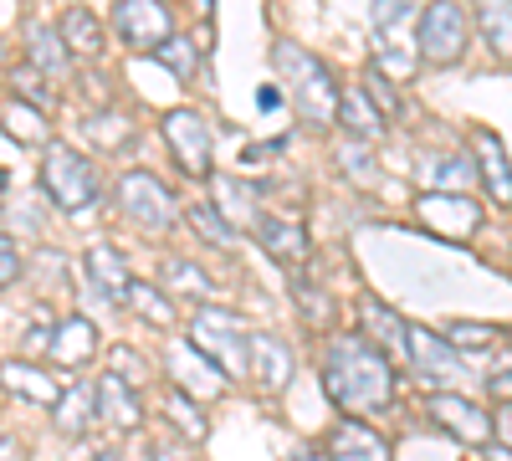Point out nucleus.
<instances>
[{
    "label": "nucleus",
    "mask_w": 512,
    "mask_h": 461,
    "mask_svg": "<svg viewBox=\"0 0 512 461\" xmlns=\"http://www.w3.org/2000/svg\"><path fill=\"white\" fill-rule=\"evenodd\" d=\"M323 390L338 410H349V415L390 410L395 364L379 349H369L359 333H338V339H328V354H323Z\"/></svg>",
    "instance_id": "1"
},
{
    "label": "nucleus",
    "mask_w": 512,
    "mask_h": 461,
    "mask_svg": "<svg viewBox=\"0 0 512 461\" xmlns=\"http://www.w3.org/2000/svg\"><path fill=\"white\" fill-rule=\"evenodd\" d=\"M272 67L282 77V88L292 93V103L303 108L313 123L333 118L338 88H333V72L323 67V57H313L308 47H297V41H277V47H272Z\"/></svg>",
    "instance_id": "2"
},
{
    "label": "nucleus",
    "mask_w": 512,
    "mask_h": 461,
    "mask_svg": "<svg viewBox=\"0 0 512 461\" xmlns=\"http://www.w3.org/2000/svg\"><path fill=\"white\" fill-rule=\"evenodd\" d=\"M41 190H47V200L57 205V211L82 216V211L98 205L103 180H98L88 154H77L72 144H47V154H41Z\"/></svg>",
    "instance_id": "3"
},
{
    "label": "nucleus",
    "mask_w": 512,
    "mask_h": 461,
    "mask_svg": "<svg viewBox=\"0 0 512 461\" xmlns=\"http://www.w3.org/2000/svg\"><path fill=\"white\" fill-rule=\"evenodd\" d=\"M246 323L236 318V313H226V308H200L195 318H190V349L195 354H205L216 369H226V380L231 374H246Z\"/></svg>",
    "instance_id": "4"
},
{
    "label": "nucleus",
    "mask_w": 512,
    "mask_h": 461,
    "mask_svg": "<svg viewBox=\"0 0 512 461\" xmlns=\"http://www.w3.org/2000/svg\"><path fill=\"white\" fill-rule=\"evenodd\" d=\"M118 211L134 221V226H144V231H169V226H175V216H180V205H175V195L164 190L159 175L128 170L118 180Z\"/></svg>",
    "instance_id": "5"
},
{
    "label": "nucleus",
    "mask_w": 512,
    "mask_h": 461,
    "mask_svg": "<svg viewBox=\"0 0 512 461\" xmlns=\"http://www.w3.org/2000/svg\"><path fill=\"white\" fill-rule=\"evenodd\" d=\"M415 47H420V62L431 67H451L461 52H466V6H425L415 16Z\"/></svg>",
    "instance_id": "6"
},
{
    "label": "nucleus",
    "mask_w": 512,
    "mask_h": 461,
    "mask_svg": "<svg viewBox=\"0 0 512 461\" xmlns=\"http://www.w3.org/2000/svg\"><path fill=\"white\" fill-rule=\"evenodd\" d=\"M164 144H169V154L180 159L185 175L210 180V154H216V139H210V129H205L200 113H190V108L164 113Z\"/></svg>",
    "instance_id": "7"
},
{
    "label": "nucleus",
    "mask_w": 512,
    "mask_h": 461,
    "mask_svg": "<svg viewBox=\"0 0 512 461\" xmlns=\"http://www.w3.org/2000/svg\"><path fill=\"white\" fill-rule=\"evenodd\" d=\"M113 31L128 41L134 52H159L175 36V16L159 0H118L113 6Z\"/></svg>",
    "instance_id": "8"
},
{
    "label": "nucleus",
    "mask_w": 512,
    "mask_h": 461,
    "mask_svg": "<svg viewBox=\"0 0 512 461\" xmlns=\"http://www.w3.org/2000/svg\"><path fill=\"white\" fill-rule=\"evenodd\" d=\"M425 415H431L441 431H451L456 441H466V446H487V441H492V415H487L482 405H472L466 395L436 390L431 405H425Z\"/></svg>",
    "instance_id": "9"
},
{
    "label": "nucleus",
    "mask_w": 512,
    "mask_h": 461,
    "mask_svg": "<svg viewBox=\"0 0 512 461\" xmlns=\"http://www.w3.org/2000/svg\"><path fill=\"white\" fill-rule=\"evenodd\" d=\"M405 359L415 364V374L425 385H451V380H461V354L441 339V333H431V328H405Z\"/></svg>",
    "instance_id": "10"
},
{
    "label": "nucleus",
    "mask_w": 512,
    "mask_h": 461,
    "mask_svg": "<svg viewBox=\"0 0 512 461\" xmlns=\"http://www.w3.org/2000/svg\"><path fill=\"white\" fill-rule=\"evenodd\" d=\"M246 369L262 380L267 395H282L292 385V374H297V359H292V349L277 339V333H251L246 339Z\"/></svg>",
    "instance_id": "11"
},
{
    "label": "nucleus",
    "mask_w": 512,
    "mask_h": 461,
    "mask_svg": "<svg viewBox=\"0 0 512 461\" xmlns=\"http://www.w3.org/2000/svg\"><path fill=\"white\" fill-rule=\"evenodd\" d=\"M415 211H420L425 226L441 231V236H472L482 226V205L466 200V195H431V190H425Z\"/></svg>",
    "instance_id": "12"
},
{
    "label": "nucleus",
    "mask_w": 512,
    "mask_h": 461,
    "mask_svg": "<svg viewBox=\"0 0 512 461\" xmlns=\"http://www.w3.org/2000/svg\"><path fill=\"white\" fill-rule=\"evenodd\" d=\"M359 328H364L359 339H364L369 349H379L390 364L405 359V328H410V323H405L395 308H384L379 298H359Z\"/></svg>",
    "instance_id": "13"
},
{
    "label": "nucleus",
    "mask_w": 512,
    "mask_h": 461,
    "mask_svg": "<svg viewBox=\"0 0 512 461\" xmlns=\"http://www.w3.org/2000/svg\"><path fill=\"white\" fill-rule=\"evenodd\" d=\"M169 374H175V390L180 395H200V400H210V395H221L226 390V374L210 364L205 354H195L190 344H169Z\"/></svg>",
    "instance_id": "14"
},
{
    "label": "nucleus",
    "mask_w": 512,
    "mask_h": 461,
    "mask_svg": "<svg viewBox=\"0 0 512 461\" xmlns=\"http://www.w3.org/2000/svg\"><path fill=\"white\" fill-rule=\"evenodd\" d=\"M210 211H216L236 236L251 231L256 221H262V200H256V190L246 180H231V175H216L210 180Z\"/></svg>",
    "instance_id": "15"
},
{
    "label": "nucleus",
    "mask_w": 512,
    "mask_h": 461,
    "mask_svg": "<svg viewBox=\"0 0 512 461\" xmlns=\"http://www.w3.org/2000/svg\"><path fill=\"white\" fill-rule=\"evenodd\" d=\"M472 154H477V180L487 185V195L497 200V205H512V159H507V149H502V139L492 134V129H477L472 134Z\"/></svg>",
    "instance_id": "16"
},
{
    "label": "nucleus",
    "mask_w": 512,
    "mask_h": 461,
    "mask_svg": "<svg viewBox=\"0 0 512 461\" xmlns=\"http://www.w3.org/2000/svg\"><path fill=\"white\" fill-rule=\"evenodd\" d=\"M323 461H390V446H384V436L369 431L364 421H338L328 431Z\"/></svg>",
    "instance_id": "17"
},
{
    "label": "nucleus",
    "mask_w": 512,
    "mask_h": 461,
    "mask_svg": "<svg viewBox=\"0 0 512 461\" xmlns=\"http://www.w3.org/2000/svg\"><path fill=\"white\" fill-rule=\"evenodd\" d=\"M47 354H52L62 369L88 364V359L98 354V333H93V323L82 318V313H72V318L52 323V333H47Z\"/></svg>",
    "instance_id": "18"
},
{
    "label": "nucleus",
    "mask_w": 512,
    "mask_h": 461,
    "mask_svg": "<svg viewBox=\"0 0 512 461\" xmlns=\"http://www.w3.org/2000/svg\"><path fill=\"white\" fill-rule=\"evenodd\" d=\"M93 400H98V415H103V421H108L113 431H134V426H139V415H144V400H139V390H128L123 380H113L108 369L98 374Z\"/></svg>",
    "instance_id": "19"
},
{
    "label": "nucleus",
    "mask_w": 512,
    "mask_h": 461,
    "mask_svg": "<svg viewBox=\"0 0 512 461\" xmlns=\"http://www.w3.org/2000/svg\"><path fill=\"white\" fill-rule=\"evenodd\" d=\"M26 67H31L36 77H67L72 57H67V47H62L57 26H47V21H26Z\"/></svg>",
    "instance_id": "20"
},
{
    "label": "nucleus",
    "mask_w": 512,
    "mask_h": 461,
    "mask_svg": "<svg viewBox=\"0 0 512 461\" xmlns=\"http://www.w3.org/2000/svg\"><path fill=\"white\" fill-rule=\"evenodd\" d=\"M88 277H93V287H98V298H108V303H128V262H123V251L118 246H108V241H98V246H88Z\"/></svg>",
    "instance_id": "21"
},
{
    "label": "nucleus",
    "mask_w": 512,
    "mask_h": 461,
    "mask_svg": "<svg viewBox=\"0 0 512 461\" xmlns=\"http://www.w3.org/2000/svg\"><path fill=\"white\" fill-rule=\"evenodd\" d=\"M251 236L262 241L282 267H297V262H303L308 251H313V241H308L303 226H297V221H277V216H262V221L251 226Z\"/></svg>",
    "instance_id": "22"
},
{
    "label": "nucleus",
    "mask_w": 512,
    "mask_h": 461,
    "mask_svg": "<svg viewBox=\"0 0 512 461\" xmlns=\"http://www.w3.org/2000/svg\"><path fill=\"white\" fill-rule=\"evenodd\" d=\"M57 36H62L67 57H98V52H103V26H98V16H93L88 6H72V11H62Z\"/></svg>",
    "instance_id": "23"
},
{
    "label": "nucleus",
    "mask_w": 512,
    "mask_h": 461,
    "mask_svg": "<svg viewBox=\"0 0 512 461\" xmlns=\"http://www.w3.org/2000/svg\"><path fill=\"white\" fill-rule=\"evenodd\" d=\"M0 385L16 390V395H26V400H36V405H57V400H62V385L52 380V374H41L36 364H21V359L0 364Z\"/></svg>",
    "instance_id": "24"
},
{
    "label": "nucleus",
    "mask_w": 512,
    "mask_h": 461,
    "mask_svg": "<svg viewBox=\"0 0 512 461\" xmlns=\"http://www.w3.org/2000/svg\"><path fill=\"white\" fill-rule=\"evenodd\" d=\"M93 415H98V400H93V385H72L62 390V400L52 405V421L62 436H82L93 426Z\"/></svg>",
    "instance_id": "25"
},
{
    "label": "nucleus",
    "mask_w": 512,
    "mask_h": 461,
    "mask_svg": "<svg viewBox=\"0 0 512 461\" xmlns=\"http://www.w3.org/2000/svg\"><path fill=\"white\" fill-rule=\"evenodd\" d=\"M338 118H344V129H354V139L359 144H369L374 134H379V113H374V103L359 93V88H338V108H333Z\"/></svg>",
    "instance_id": "26"
},
{
    "label": "nucleus",
    "mask_w": 512,
    "mask_h": 461,
    "mask_svg": "<svg viewBox=\"0 0 512 461\" xmlns=\"http://www.w3.org/2000/svg\"><path fill=\"white\" fill-rule=\"evenodd\" d=\"M425 180L431 195H466V185H477V170L466 159H425Z\"/></svg>",
    "instance_id": "27"
},
{
    "label": "nucleus",
    "mask_w": 512,
    "mask_h": 461,
    "mask_svg": "<svg viewBox=\"0 0 512 461\" xmlns=\"http://www.w3.org/2000/svg\"><path fill=\"white\" fill-rule=\"evenodd\" d=\"M164 287L180 292V298H195V303H205L210 292H216V282H210L195 262H185V257H169L164 262Z\"/></svg>",
    "instance_id": "28"
},
{
    "label": "nucleus",
    "mask_w": 512,
    "mask_h": 461,
    "mask_svg": "<svg viewBox=\"0 0 512 461\" xmlns=\"http://www.w3.org/2000/svg\"><path fill=\"white\" fill-rule=\"evenodd\" d=\"M0 129H6L16 144H47V113H36L21 98H11L6 103V118H0Z\"/></svg>",
    "instance_id": "29"
},
{
    "label": "nucleus",
    "mask_w": 512,
    "mask_h": 461,
    "mask_svg": "<svg viewBox=\"0 0 512 461\" xmlns=\"http://www.w3.org/2000/svg\"><path fill=\"white\" fill-rule=\"evenodd\" d=\"M477 26H482V36L492 41V52L512 57V6L492 0V6H482V11H477Z\"/></svg>",
    "instance_id": "30"
},
{
    "label": "nucleus",
    "mask_w": 512,
    "mask_h": 461,
    "mask_svg": "<svg viewBox=\"0 0 512 461\" xmlns=\"http://www.w3.org/2000/svg\"><path fill=\"white\" fill-rule=\"evenodd\" d=\"M128 303H134L154 328H169V323H175V303H169L159 287H149V282H128Z\"/></svg>",
    "instance_id": "31"
},
{
    "label": "nucleus",
    "mask_w": 512,
    "mask_h": 461,
    "mask_svg": "<svg viewBox=\"0 0 512 461\" xmlns=\"http://www.w3.org/2000/svg\"><path fill=\"white\" fill-rule=\"evenodd\" d=\"M154 57H159V62H164L169 72H175L180 82H190V77H195V67H200V47H195L190 36H169L164 47L154 52Z\"/></svg>",
    "instance_id": "32"
},
{
    "label": "nucleus",
    "mask_w": 512,
    "mask_h": 461,
    "mask_svg": "<svg viewBox=\"0 0 512 461\" xmlns=\"http://www.w3.org/2000/svg\"><path fill=\"white\" fill-rule=\"evenodd\" d=\"M338 164H344V175L354 180V185H379V175H374V154H369V144H359V139H344L338 144Z\"/></svg>",
    "instance_id": "33"
},
{
    "label": "nucleus",
    "mask_w": 512,
    "mask_h": 461,
    "mask_svg": "<svg viewBox=\"0 0 512 461\" xmlns=\"http://www.w3.org/2000/svg\"><path fill=\"white\" fill-rule=\"evenodd\" d=\"M359 93L374 103V113H379V118H395V113H400V93H395V82L384 77L374 62H369V72H364V88H359Z\"/></svg>",
    "instance_id": "34"
},
{
    "label": "nucleus",
    "mask_w": 512,
    "mask_h": 461,
    "mask_svg": "<svg viewBox=\"0 0 512 461\" xmlns=\"http://www.w3.org/2000/svg\"><path fill=\"white\" fill-rule=\"evenodd\" d=\"M185 216H190V226L210 241V246H231L236 241V231L216 216V211H210V200H195V205H185Z\"/></svg>",
    "instance_id": "35"
},
{
    "label": "nucleus",
    "mask_w": 512,
    "mask_h": 461,
    "mask_svg": "<svg viewBox=\"0 0 512 461\" xmlns=\"http://www.w3.org/2000/svg\"><path fill=\"white\" fill-rule=\"evenodd\" d=\"M441 339H446L456 354H466V349H477V354H482V349L497 344V328H492V323H451Z\"/></svg>",
    "instance_id": "36"
},
{
    "label": "nucleus",
    "mask_w": 512,
    "mask_h": 461,
    "mask_svg": "<svg viewBox=\"0 0 512 461\" xmlns=\"http://www.w3.org/2000/svg\"><path fill=\"white\" fill-rule=\"evenodd\" d=\"M164 410H169V421H175V426H180L190 441H200V436H205V415L195 410V400H190V395L169 390V395H164Z\"/></svg>",
    "instance_id": "37"
},
{
    "label": "nucleus",
    "mask_w": 512,
    "mask_h": 461,
    "mask_svg": "<svg viewBox=\"0 0 512 461\" xmlns=\"http://www.w3.org/2000/svg\"><path fill=\"white\" fill-rule=\"evenodd\" d=\"M108 374H113V380H123L128 390H139V385L149 380V364H144L134 349H128V344H118V349L108 354Z\"/></svg>",
    "instance_id": "38"
},
{
    "label": "nucleus",
    "mask_w": 512,
    "mask_h": 461,
    "mask_svg": "<svg viewBox=\"0 0 512 461\" xmlns=\"http://www.w3.org/2000/svg\"><path fill=\"white\" fill-rule=\"evenodd\" d=\"M88 134L103 144V149H123L128 139H134V129H128L123 113H108V118H88Z\"/></svg>",
    "instance_id": "39"
},
{
    "label": "nucleus",
    "mask_w": 512,
    "mask_h": 461,
    "mask_svg": "<svg viewBox=\"0 0 512 461\" xmlns=\"http://www.w3.org/2000/svg\"><path fill=\"white\" fill-rule=\"evenodd\" d=\"M16 277H21V251H16V241L6 231H0V292H6Z\"/></svg>",
    "instance_id": "40"
},
{
    "label": "nucleus",
    "mask_w": 512,
    "mask_h": 461,
    "mask_svg": "<svg viewBox=\"0 0 512 461\" xmlns=\"http://www.w3.org/2000/svg\"><path fill=\"white\" fill-rule=\"evenodd\" d=\"M297 303H303V313H313V323H328V303L318 298V287H297Z\"/></svg>",
    "instance_id": "41"
},
{
    "label": "nucleus",
    "mask_w": 512,
    "mask_h": 461,
    "mask_svg": "<svg viewBox=\"0 0 512 461\" xmlns=\"http://www.w3.org/2000/svg\"><path fill=\"white\" fill-rule=\"evenodd\" d=\"M492 436H502V441L512 446V400H507V405L492 415Z\"/></svg>",
    "instance_id": "42"
},
{
    "label": "nucleus",
    "mask_w": 512,
    "mask_h": 461,
    "mask_svg": "<svg viewBox=\"0 0 512 461\" xmlns=\"http://www.w3.org/2000/svg\"><path fill=\"white\" fill-rule=\"evenodd\" d=\"M0 461H26V446L16 436H0Z\"/></svg>",
    "instance_id": "43"
},
{
    "label": "nucleus",
    "mask_w": 512,
    "mask_h": 461,
    "mask_svg": "<svg viewBox=\"0 0 512 461\" xmlns=\"http://www.w3.org/2000/svg\"><path fill=\"white\" fill-rule=\"evenodd\" d=\"M492 395H497L502 405L512 400V369H502V374H492Z\"/></svg>",
    "instance_id": "44"
},
{
    "label": "nucleus",
    "mask_w": 512,
    "mask_h": 461,
    "mask_svg": "<svg viewBox=\"0 0 512 461\" xmlns=\"http://www.w3.org/2000/svg\"><path fill=\"white\" fill-rule=\"evenodd\" d=\"M287 461H323V451H313V446H297Z\"/></svg>",
    "instance_id": "45"
},
{
    "label": "nucleus",
    "mask_w": 512,
    "mask_h": 461,
    "mask_svg": "<svg viewBox=\"0 0 512 461\" xmlns=\"http://www.w3.org/2000/svg\"><path fill=\"white\" fill-rule=\"evenodd\" d=\"M256 103H262V108H277V103H282V93H277V88H262V93H256Z\"/></svg>",
    "instance_id": "46"
},
{
    "label": "nucleus",
    "mask_w": 512,
    "mask_h": 461,
    "mask_svg": "<svg viewBox=\"0 0 512 461\" xmlns=\"http://www.w3.org/2000/svg\"><path fill=\"white\" fill-rule=\"evenodd\" d=\"M507 339H512V333H507Z\"/></svg>",
    "instance_id": "47"
}]
</instances>
